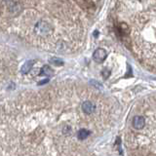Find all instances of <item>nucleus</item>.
<instances>
[{
    "mask_svg": "<svg viewBox=\"0 0 156 156\" xmlns=\"http://www.w3.org/2000/svg\"><path fill=\"white\" fill-rule=\"evenodd\" d=\"M103 74H104V78H107V77H108V75L110 74V72H109V70L104 69V71H103Z\"/></svg>",
    "mask_w": 156,
    "mask_h": 156,
    "instance_id": "8",
    "label": "nucleus"
},
{
    "mask_svg": "<svg viewBox=\"0 0 156 156\" xmlns=\"http://www.w3.org/2000/svg\"><path fill=\"white\" fill-rule=\"evenodd\" d=\"M33 64H34V61H27L22 67V74H27V72H29V70L32 67Z\"/></svg>",
    "mask_w": 156,
    "mask_h": 156,
    "instance_id": "5",
    "label": "nucleus"
},
{
    "mask_svg": "<svg viewBox=\"0 0 156 156\" xmlns=\"http://www.w3.org/2000/svg\"><path fill=\"white\" fill-rule=\"evenodd\" d=\"M52 74H53V70L48 66H45L43 69H42V71L40 73V75H46V76H50Z\"/></svg>",
    "mask_w": 156,
    "mask_h": 156,
    "instance_id": "6",
    "label": "nucleus"
},
{
    "mask_svg": "<svg viewBox=\"0 0 156 156\" xmlns=\"http://www.w3.org/2000/svg\"><path fill=\"white\" fill-rule=\"evenodd\" d=\"M94 59H95L96 62H99V64H101V62H103L104 59H106L107 57V53L106 51L104 49H101V48H100V49L96 50L95 53H94Z\"/></svg>",
    "mask_w": 156,
    "mask_h": 156,
    "instance_id": "3",
    "label": "nucleus"
},
{
    "mask_svg": "<svg viewBox=\"0 0 156 156\" xmlns=\"http://www.w3.org/2000/svg\"><path fill=\"white\" fill-rule=\"evenodd\" d=\"M91 135V131L86 128H80L76 133V137L78 141H84Z\"/></svg>",
    "mask_w": 156,
    "mask_h": 156,
    "instance_id": "4",
    "label": "nucleus"
},
{
    "mask_svg": "<svg viewBox=\"0 0 156 156\" xmlns=\"http://www.w3.org/2000/svg\"><path fill=\"white\" fill-rule=\"evenodd\" d=\"M146 118L141 115H136L132 120V126L135 130H143L144 127H146Z\"/></svg>",
    "mask_w": 156,
    "mask_h": 156,
    "instance_id": "2",
    "label": "nucleus"
},
{
    "mask_svg": "<svg viewBox=\"0 0 156 156\" xmlns=\"http://www.w3.org/2000/svg\"><path fill=\"white\" fill-rule=\"evenodd\" d=\"M97 109V106L96 104H94L92 101L90 100H85L83 103L81 104V110L83 113L87 115H92L94 112Z\"/></svg>",
    "mask_w": 156,
    "mask_h": 156,
    "instance_id": "1",
    "label": "nucleus"
},
{
    "mask_svg": "<svg viewBox=\"0 0 156 156\" xmlns=\"http://www.w3.org/2000/svg\"><path fill=\"white\" fill-rule=\"evenodd\" d=\"M50 62H52L53 64H55V66H62V64H64V62L59 58H52L50 59Z\"/></svg>",
    "mask_w": 156,
    "mask_h": 156,
    "instance_id": "7",
    "label": "nucleus"
},
{
    "mask_svg": "<svg viewBox=\"0 0 156 156\" xmlns=\"http://www.w3.org/2000/svg\"><path fill=\"white\" fill-rule=\"evenodd\" d=\"M48 82V79H45V80H43V81H41L40 83H39V85H42V84H45V83H47Z\"/></svg>",
    "mask_w": 156,
    "mask_h": 156,
    "instance_id": "9",
    "label": "nucleus"
}]
</instances>
